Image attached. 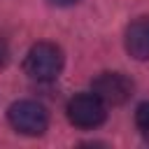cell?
I'll list each match as a JSON object with an SVG mask.
<instances>
[{
    "mask_svg": "<svg viewBox=\"0 0 149 149\" xmlns=\"http://www.w3.org/2000/svg\"><path fill=\"white\" fill-rule=\"evenodd\" d=\"M7 61H9V49H7V44L0 40V70L7 65Z\"/></svg>",
    "mask_w": 149,
    "mask_h": 149,
    "instance_id": "obj_7",
    "label": "cell"
},
{
    "mask_svg": "<svg viewBox=\"0 0 149 149\" xmlns=\"http://www.w3.org/2000/svg\"><path fill=\"white\" fill-rule=\"evenodd\" d=\"M23 70L35 81H54L63 70V51L54 42H37L28 49Z\"/></svg>",
    "mask_w": 149,
    "mask_h": 149,
    "instance_id": "obj_1",
    "label": "cell"
},
{
    "mask_svg": "<svg viewBox=\"0 0 149 149\" xmlns=\"http://www.w3.org/2000/svg\"><path fill=\"white\" fill-rule=\"evenodd\" d=\"M126 51L135 61H149V16L133 21L126 28Z\"/></svg>",
    "mask_w": 149,
    "mask_h": 149,
    "instance_id": "obj_5",
    "label": "cell"
},
{
    "mask_svg": "<svg viewBox=\"0 0 149 149\" xmlns=\"http://www.w3.org/2000/svg\"><path fill=\"white\" fill-rule=\"evenodd\" d=\"M135 123H137V128L142 130L144 140L149 142V102H142V105L135 109Z\"/></svg>",
    "mask_w": 149,
    "mask_h": 149,
    "instance_id": "obj_6",
    "label": "cell"
},
{
    "mask_svg": "<svg viewBox=\"0 0 149 149\" xmlns=\"http://www.w3.org/2000/svg\"><path fill=\"white\" fill-rule=\"evenodd\" d=\"M54 5H61V7H68V5H74V2H79V0H51Z\"/></svg>",
    "mask_w": 149,
    "mask_h": 149,
    "instance_id": "obj_8",
    "label": "cell"
},
{
    "mask_svg": "<svg viewBox=\"0 0 149 149\" xmlns=\"http://www.w3.org/2000/svg\"><path fill=\"white\" fill-rule=\"evenodd\" d=\"M7 119L12 123L14 130H19L21 135H42L49 126V114L44 109V105L35 102V100H16L9 105L7 109Z\"/></svg>",
    "mask_w": 149,
    "mask_h": 149,
    "instance_id": "obj_2",
    "label": "cell"
},
{
    "mask_svg": "<svg viewBox=\"0 0 149 149\" xmlns=\"http://www.w3.org/2000/svg\"><path fill=\"white\" fill-rule=\"evenodd\" d=\"M91 88L105 105H123L133 95V81L123 72H100Z\"/></svg>",
    "mask_w": 149,
    "mask_h": 149,
    "instance_id": "obj_4",
    "label": "cell"
},
{
    "mask_svg": "<svg viewBox=\"0 0 149 149\" xmlns=\"http://www.w3.org/2000/svg\"><path fill=\"white\" fill-rule=\"evenodd\" d=\"M65 112H68L70 123L77 128H98L107 116L105 102L93 91L91 93H77L74 98H70Z\"/></svg>",
    "mask_w": 149,
    "mask_h": 149,
    "instance_id": "obj_3",
    "label": "cell"
}]
</instances>
